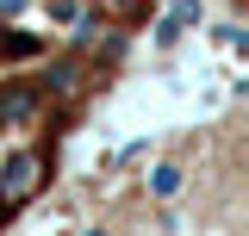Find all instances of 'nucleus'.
<instances>
[{
	"mask_svg": "<svg viewBox=\"0 0 249 236\" xmlns=\"http://www.w3.org/2000/svg\"><path fill=\"white\" fill-rule=\"evenodd\" d=\"M150 193H156V199H175V193H181V168H175V162H162V168L150 174Z\"/></svg>",
	"mask_w": 249,
	"mask_h": 236,
	"instance_id": "f03ea898",
	"label": "nucleus"
},
{
	"mask_svg": "<svg viewBox=\"0 0 249 236\" xmlns=\"http://www.w3.org/2000/svg\"><path fill=\"white\" fill-rule=\"evenodd\" d=\"M150 6H156V0H93V13H100L106 25H119V37H124L131 25H137V19H143Z\"/></svg>",
	"mask_w": 249,
	"mask_h": 236,
	"instance_id": "f257e3e1",
	"label": "nucleus"
}]
</instances>
